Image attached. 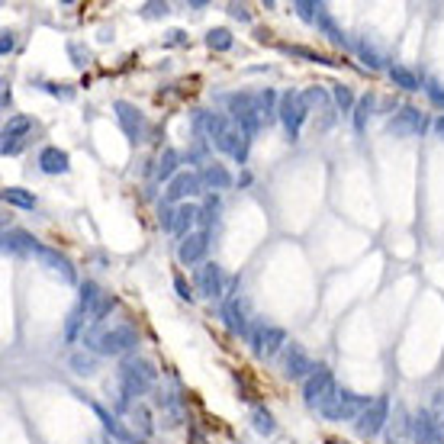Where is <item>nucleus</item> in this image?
<instances>
[{
  "instance_id": "1",
  "label": "nucleus",
  "mask_w": 444,
  "mask_h": 444,
  "mask_svg": "<svg viewBox=\"0 0 444 444\" xmlns=\"http://www.w3.org/2000/svg\"><path fill=\"white\" fill-rule=\"evenodd\" d=\"M84 345L91 348L94 354H104V357H119V354H129L132 348L139 345V328L132 326H94L91 332H84Z\"/></svg>"
},
{
  "instance_id": "2",
  "label": "nucleus",
  "mask_w": 444,
  "mask_h": 444,
  "mask_svg": "<svg viewBox=\"0 0 444 444\" xmlns=\"http://www.w3.org/2000/svg\"><path fill=\"white\" fill-rule=\"evenodd\" d=\"M155 380H158V370H155L145 357H139V354H132V357H126V361L119 364V393H123L126 403L145 396L148 389L155 387Z\"/></svg>"
},
{
  "instance_id": "3",
  "label": "nucleus",
  "mask_w": 444,
  "mask_h": 444,
  "mask_svg": "<svg viewBox=\"0 0 444 444\" xmlns=\"http://www.w3.org/2000/svg\"><path fill=\"white\" fill-rule=\"evenodd\" d=\"M367 406H370V396H361L345 387H335L319 412L328 422H351V418H361V412L367 409Z\"/></svg>"
},
{
  "instance_id": "4",
  "label": "nucleus",
  "mask_w": 444,
  "mask_h": 444,
  "mask_svg": "<svg viewBox=\"0 0 444 444\" xmlns=\"http://www.w3.org/2000/svg\"><path fill=\"white\" fill-rule=\"evenodd\" d=\"M306 116H309V104L303 100V94H299V91H284V94H280L277 119L284 123L287 139H290V142L299 139V129H303Z\"/></svg>"
},
{
  "instance_id": "5",
  "label": "nucleus",
  "mask_w": 444,
  "mask_h": 444,
  "mask_svg": "<svg viewBox=\"0 0 444 444\" xmlns=\"http://www.w3.org/2000/svg\"><path fill=\"white\" fill-rule=\"evenodd\" d=\"M229 113H232V123H235L245 135H257V132H261L264 116H261V106H257V94H232Z\"/></svg>"
},
{
  "instance_id": "6",
  "label": "nucleus",
  "mask_w": 444,
  "mask_h": 444,
  "mask_svg": "<svg viewBox=\"0 0 444 444\" xmlns=\"http://www.w3.org/2000/svg\"><path fill=\"white\" fill-rule=\"evenodd\" d=\"M248 341L257 357H274V354L280 351V345H287V328L267 326V319H257L255 326L248 328Z\"/></svg>"
},
{
  "instance_id": "7",
  "label": "nucleus",
  "mask_w": 444,
  "mask_h": 444,
  "mask_svg": "<svg viewBox=\"0 0 444 444\" xmlns=\"http://www.w3.org/2000/svg\"><path fill=\"white\" fill-rule=\"evenodd\" d=\"M338 387L332 377V370L328 367H316L313 374L303 380V403L309 406V409H322V403L328 399V393Z\"/></svg>"
},
{
  "instance_id": "8",
  "label": "nucleus",
  "mask_w": 444,
  "mask_h": 444,
  "mask_svg": "<svg viewBox=\"0 0 444 444\" xmlns=\"http://www.w3.org/2000/svg\"><path fill=\"white\" fill-rule=\"evenodd\" d=\"M389 409H393V406H389V396H377L374 403L361 412L357 425H354L357 435H361V438H377L389 425Z\"/></svg>"
},
{
  "instance_id": "9",
  "label": "nucleus",
  "mask_w": 444,
  "mask_h": 444,
  "mask_svg": "<svg viewBox=\"0 0 444 444\" xmlns=\"http://www.w3.org/2000/svg\"><path fill=\"white\" fill-rule=\"evenodd\" d=\"M196 280V293L203 299H219L226 293V277H222V267L216 261H203L194 274Z\"/></svg>"
},
{
  "instance_id": "10",
  "label": "nucleus",
  "mask_w": 444,
  "mask_h": 444,
  "mask_svg": "<svg viewBox=\"0 0 444 444\" xmlns=\"http://www.w3.org/2000/svg\"><path fill=\"white\" fill-rule=\"evenodd\" d=\"M33 255L42 261V267H49L52 274H58V277H62L65 284H74V280H77L71 257H65L58 248H49V245H35V251H33Z\"/></svg>"
},
{
  "instance_id": "11",
  "label": "nucleus",
  "mask_w": 444,
  "mask_h": 444,
  "mask_svg": "<svg viewBox=\"0 0 444 444\" xmlns=\"http://www.w3.org/2000/svg\"><path fill=\"white\" fill-rule=\"evenodd\" d=\"M412 441L416 444H444V431L428 409L412 412Z\"/></svg>"
},
{
  "instance_id": "12",
  "label": "nucleus",
  "mask_w": 444,
  "mask_h": 444,
  "mask_svg": "<svg viewBox=\"0 0 444 444\" xmlns=\"http://www.w3.org/2000/svg\"><path fill=\"white\" fill-rule=\"evenodd\" d=\"M206 251H209L206 232H190V235H184L181 245H177V261H181L184 267H196V264H203Z\"/></svg>"
},
{
  "instance_id": "13",
  "label": "nucleus",
  "mask_w": 444,
  "mask_h": 444,
  "mask_svg": "<svg viewBox=\"0 0 444 444\" xmlns=\"http://www.w3.org/2000/svg\"><path fill=\"white\" fill-rule=\"evenodd\" d=\"M425 116L416 110V106H406V110H399L393 119H389V132H393L396 139H412V135H422L425 132Z\"/></svg>"
},
{
  "instance_id": "14",
  "label": "nucleus",
  "mask_w": 444,
  "mask_h": 444,
  "mask_svg": "<svg viewBox=\"0 0 444 444\" xmlns=\"http://www.w3.org/2000/svg\"><path fill=\"white\" fill-rule=\"evenodd\" d=\"M200 190H203V177H200V174H196V171H181L171 184H167L165 203H167V206H171V203H181V200H187V196L200 194Z\"/></svg>"
},
{
  "instance_id": "15",
  "label": "nucleus",
  "mask_w": 444,
  "mask_h": 444,
  "mask_svg": "<svg viewBox=\"0 0 444 444\" xmlns=\"http://www.w3.org/2000/svg\"><path fill=\"white\" fill-rule=\"evenodd\" d=\"M316 370V364L309 361V354L303 351V345H287L284 351V374L290 380H306Z\"/></svg>"
},
{
  "instance_id": "16",
  "label": "nucleus",
  "mask_w": 444,
  "mask_h": 444,
  "mask_svg": "<svg viewBox=\"0 0 444 444\" xmlns=\"http://www.w3.org/2000/svg\"><path fill=\"white\" fill-rule=\"evenodd\" d=\"M113 110H116V119H119V126H123L126 135H129L132 142H139L142 126H145V116H142L139 106H132L129 100H116V104H113Z\"/></svg>"
},
{
  "instance_id": "17",
  "label": "nucleus",
  "mask_w": 444,
  "mask_h": 444,
  "mask_svg": "<svg viewBox=\"0 0 444 444\" xmlns=\"http://www.w3.org/2000/svg\"><path fill=\"white\" fill-rule=\"evenodd\" d=\"M222 322L229 328V335H248V319H245V299L242 296H229L222 303Z\"/></svg>"
},
{
  "instance_id": "18",
  "label": "nucleus",
  "mask_w": 444,
  "mask_h": 444,
  "mask_svg": "<svg viewBox=\"0 0 444 444\" xmlns=\"http://www.w3.org/2000/svg\"><path fill=\"white\" fill-rule=\"evenodd\" d=\"M91 409L97 412V418H100V422H104V428L110 431V435H113V441H116V444H142L139 438L132 435V431L126 428V425L119 422V418L113 416L110 409H106V406H100V403H91Z\"/></svg>"
},
{
  "instance_id": "19",
  "label": "nucleus",
  "mask_w": 444,
  "mask_h": 444,
  "mask_svg": "<svg viewBox=\"0 0 444 444\" xmlns=\"http://www.w3.org/2000/svg\"><path fill=\"white\" fill-rule=\"evenodd\" d=\"M387 444H416L412 441V412L396 409V418L387 425Z\"/></svg>"
},
{
  "instance_id": "20",
  "label": "nucleus",
  "mask_w": 444,
  "mask_h": 444,
  "mask_svg": "<svg viewBox=\"0 0 444 444\" xmlns=\"http://www.w3.org/2000/svg\"><path fill=\"white\" fill-rule=\"evenodd\" d=\"M29 129H33V119L29 116H10V123L4 126V155L20 152V139Z\"/></svg>"
},
{
  "instance_id": "21",
  "label": "nucleus",
  "mask_w": 444,
  "mask_h": 444,
  "mask_svg": "<svg viewBox=\"0 0 444 444\" xmlns=\"http://www.w3.org/2000/svg\"><path fill=\"white\" fill-rule=\"evenodd\" d=\"M39 171L42 174H68L71 171L68 152H62L58 145H45L39 152Z\"/></svg>"
},
{
  "instance_id": "22",
  "label": "nucleus",
  "mask_w": 444,
  "mask_h": 444,
  "mask_svg": "<svg viewBox=\"0 0 444 444\" xmlns=\"http://www.w3.org/2000/svg\"><path fill=\"white\" fill-rule=\"evenodd\" d=\"M200 219V206L194 203H181V206H174V222H171V235H190V226Z\"/></svg>"
},
{
  "instance_id": "23",
  "label": "nucleus",
  "mask_w": 444,
  "mask_h": 444,
  "mask_svg": "<svg viewBox=\"0 0 444 444\" xmlns=\"http://www.w3.org/2000/svg\"><path fill=\"white\" fill-rule=\"evenodd\" d=\"M200 177H203V187L206 190H229L232 187V174L222 165H206L200 171Z\"/></svg>"
},
{
  "instance_id": "24",
  "label": "nucleus",
  "mask_w": 444,
  "mask_h": 444,
  "mask_svg": "<svg viewBox=\"0 0 444 444\" xmlns=\"http://www.w3.org/2000/svg\"><path fill=\"white\" fill-rule=\"evenodd\" d=\"M177 165H181V155L174 152V148H165V155H161L158 158V167H155V177H158V181H167L171 184L174 177H177Z\"/></svg>"
},
{
  "instance_id": "25",
  "label": "nucleus",
  "mask_w": 444,
  "mask_h": 444,
  "mask_svg": "<svg viewBox=\"0 0 444 444\" xmlns=\"http://www.w3.org/2000/svg\"><path fill=\"white\" fill-rule=\"evenodd\" d=\"M0 196H4V203H10V206H16V209H35V194H33V190L4 187V190H0Z\"/></svg>"
},
{
  "instance_id": "26",
  "label": "nucleus",
  "mask_w": 444,
  "mask_h": 444,
  "mask_svg": "<svg viewBox=\"0 0 444 444\" xmlns=\"http://www.w3.org/2000/svg\"><path fill=\"white\" fill-rule=\"evenodd\" d=\"M389 81H393L396 87H403V91H409V94L422 91V81H418V77L412 74L409 68H403V65H393V68H389Z\"/></svg>"
},
{
  "instance_id": "27",
  "label": "nucleus",
  "mask_w": 444,
  "mask_h": 444,
  "mask_svg": "<svg viewBox=\"0 0 444 444\" xmlns=\"http://www.w3.org/2000/svg\"><path fill=\"white\" fill-rule=\"evenodd\" d=\"M203 42H206V49H213V52H229L232 45H235V35L226 26H216V29H209Z\"/></svg>"
},
{
  "instance_id": "28",
  "label": "nucleus",
  "mask_w": 444,
  "mask_h": 444,
  "mask_svg": "<svg viewBox=\"0 0 444 444\" xmlns=\"http://www.w3.org/2000/svg\"><path fill=\"white\" fill-rule=\"evenodd\" d=\"M116 303H119V299L113 296V293H104V296L97 299V306L87 313V322H91V326H104V319L113 313V309H116Z\"/></svg>"
},
{
  "instance_id": "29",
  "label": "nucleus",
  "mask_w": 444,
  "mask_h": 444,
  "mask_svg": "<svg viewBox=\"0 0 444 444\" xmlns=\"http://www.w3.org/2000/svg\"><path fill=\"white\" fill-rule=\"evenodd\" d=\"M316 23H319V29L326 33V39H328V42H335L338 49H345V45H348V39H345V33L338 29V23L332 20V13H328V10H322V13H319V20H316Z\"/></svg>"
},
{
  "instance_id": "30",
  "label": "nucleus",
  "mask_w": 444,
  "mask_h": 444,
  "mask_svg": "<svg viewBox=\"0 0 444 444\" xmlns=\"http://www.w3.org/2000/svg\"><path fill=\"white\" fill-rule=\"evenodd\" d=\"M251 425H255L257 435H274V431H277V422H274V416L264 409V406L251 409Z\"/></svg>"
},
{
  "instance_id": "31",
  "label": "nucleus",
  "mask_w": 444,
  "mask_h": 444,
  "mask_svg": "<svg viewBox=\"0 0 444 444\" xmlns=\"http://www.w3.org/2000/svg\"><path fill=\"white\" fill-rule=\"evenodd\" d=\"M84 322H87V319H84V309H81V306H74L71 316H68V322H65V341H68V345H74V341H77Z\"/></svg>"
},
{
  "instance_id": "32",
  "label": "nucleus",
  "mask_w": 444,
  "mask_h": 444,
  "mask_svg": "<svg viewBox=\"0 0 444 444\" xmlns=\"http://www.w3.org/2000/svg\"><path fill=\"white\" fill-rule=\"evenodd\" d=\"M280 49L287 52V55H296V58H306V62H316V65H338V62H332L328 55H319V52H313V49H306V45H280Z\"/></svg>"
},
{
  "instance_id": "33",
  "label": "nucleus",
  "mask_w": 444,
  "mask_h": 444,
  "mask_svg": "<svg viewBox=\"0 0 444 444\" xmlns=\"http://www.w3.org/2000/svg\"><path fill=\"white\" fill-rule=\"evenodd\" d=\"M104 296V293H100V287L94 284V280H84L81 284V299H77V306H81L84 313H91L94 306H97V299Z\"/></svg>"
},
{
  "instance_id": "34",
  "label": "nucleus",
  "mask_w": 444,
  "mask_h": 444,
  "mask_svg": "<svg viewBox=\"0 0 444 444\" xmlns=\"http://www.w3.org/2000/svg\"><path fill=\"white\" fill-rule=\"evenodd\" d=\"M370 110H374V97H370V94H364V97L357 100V106H354V129H357V132L367 129Z\"/></svg>"
},
{
  "instance_id": "35",
  "label": "nucleus",
  "mask_w": 444,
  "mask_h": 444,
  "mask_svg": "<svg viewBox=\"0 0 444 444\" xmlns=\"http://www.w3.org/2000/svg\"><path fill=\"white\" fill-rule=\"evenodd\" d=\"M216 213H219V196L209 194V196H206V203L200 206V219H196V222L203 226L200 232H206V235H209V226H213V216H216Z\"/></svg>"
},
{
  "instance_id": "36",
  "label": "nucleus",
  "mask_w": 444,
  "mask_h": 444,
  "mask_svg": "<svg viewBox=\"0 0 444 444\" xmlns=\"http://www.w3.org/2000/svg\"><path fill=\"white\" fill-rule=\"evenodd\" d=\"M332 97H335V104H338V110H345V113H351L354 106H357L351 87H345V84H332Z\"/></svg>"
},
{
  "instance_id": "37",
  "label": "nucleus",
  "mask_w": 444,
  "mask_h": 444,
  "mask_svg": "<svg viewBox=\"0 0 444 444\" xmlns=\"http://www.w3.org/2000/svg\"><path fill=\"white\" fill-rule=\"evenodd\" d=\"M293 10L299 13V20L316 23V20H319V13H322L326 7H322V4H313V0H296V4H293Z\"/></svg>"
},
{
  "instance_id": "38",
  "label": "nucleus",
  "mask_w": 444,
  "mask_h": 444,
  "mask_svg": "<svg viewBox=\"0 0 444 444\" xmlns=\"http://www.w3.org/2000/svg\"><path fill=\"white\" fill-rule=\"evenodd\" d=\"M68 364H71V370H74L77 377H91L94 370H97V361H94L91 354H74Z\"/></svg>"
},
{
  "instance_id": "39",
  "label": "nucleus",
  "mask_w": 444,
  "mask_h": 444,
  "mask_svg": "<svg viewBox=\"0 0 444 444\" xmlns=\"http://www.w3.org/2000/svg\"><path fill=\"white\" fill-rule=\"evenodd\" d=\"M274 104H280V100H277V94H274L271 87H267V91H261V94H257V106H261V116H264V119L277 116V106H274Z\"/></svg>"
},
{
  "instance_id": "40",
  "label": "nucleus",
  "mask_w": 444,
  "mask_h": 444,
  "mask_svg": "<svg viewBox=\"0 0 444 444\" xmlns=\"http://www.w3.org/2000/svg\"><path fill=\"white\" fill-rule=\"evenodd\" d=\"M354 52H357V55H361V62L367 65V68H374V71H380V68H383V58L377 55L374 49H370L367 42H357V45H354Z\"/></svg>"
},
{
  "instance_id": "41",
  "label": "nucleus",
  "mask_w": 444,
  "mask_h": 444,
  "mask_svg": "<svg viewBox=\"0 0 444 444\" xmlns=\"http://www.w3.org/2000/svg\"><path fill=\"white\" fill-rule=\"evenodd\" d=\"M425 94H428L431 104L444 110V87H441V84H438V81H425Z\"/></svg>"
},
{
  "instance_id": "42",
  "label": "nucleus",
  "mask_w": 444,
  "mask_h": 444,
  "mask_svg": "<svg viewBox=\"0 0 444 444\" xmlns=\"http://www.w3.org/2000/svg\"><path fill=\"white\" fill-rule=\"evenodd\" d=\"M303 100H306L309 106H316V104L326 106V104H328V94L322 91V87H309V91H303Z\"/></svg>"
},
{
  "instance_id": "43",
  "label": "nucleus",
  "mask_w": 444,
  "mask_h": 444,
  "mask_svg": "<svg viewBox=\"0 0 444 444\" xmlns=\"http://www.w3.org/2000/svg\"><path fill=\"white\" fill-rule=\"evenodd\" d=\"M174 290H177V296H181L184 303H190V299H194V290H190V284H187V277H184V274H174Z\"/></svg>"
},
{
  "instance_id": "44",
  "label": "nucleus",
  "mask_w": 444,
  "mask_h": 444,
  "mask_svg": "<svg viewBox=\"0 0 444 444\" xmlns=\"http://www.w3.org/2000/svg\"><path fill=\"white\" fill-rule=\"evenodd\" d=\"M132 418H135V428H142V435H152V422H148V409H145V406L132 409Z\"/></svg>"
},
{
  "instance_id": "45",
  "label": "nucleus",
  "mask_w": 444,
  "mask_h": 444,
  "mask_svg": "<svg viewBox=\"0 0 444 444\" xmlns=\"http://www.w3.org/2000/svg\"><path fill=\"white\" fill-rule=\"evenodd\" d=\"M68 52H71V58H74V68H84V65H87V49H84L81 42H68Z\"/></svg>"
},
{
  "instance_id": "46",
  "label": "nucleus",
  "mask_w": 444,
  "mask_h": 444,
  "mask_svg": "<svg viewBox=\"0 0 444 444\" xmlns=\"http://www.w3.org/2000/svg\"><path fill=\"white\" fill-rule=\"evenodd\" d=\"M226 10H229V16H232V20H242V23H248V20H251L248 7H242V4H229Z\"/></svg>"
},
{
  "instance_id": "47",
  "label": "nucleus",
  "mask_w": 444,
  "mask_h": 444,
  "mask_svg": "<svg viewBox=\"0 0 444 444\" xmlns=\"http://www.w3.org/2000/svg\"><path fill=\"white\" fill-rule=\"evenodd\" d=\"M45 91L49 94H55V97H62V100H74V91H71V87H58V84H45Z\"/></svg>"
},
{
  "instance_id": "48",
  "label": "nucleus",
  "mask_w": 444,
  "mask_h": 444,
  "mask_svg": "<svg viewBox=\"0 0 444 444\" xmlns=\"http://www.w3.org/2000/svg\"><path fill=\"white\" fill-rule=\"evenodd\" d=\"M142 13H145V16H165L167 13V4H145V7H142Z\"/></svg>"
},
{
  "instance_id": "49",
  "label": "nucleus",
  "mask_w": 444,
  "mask_h": 444,
  "mask_svg": "<svg viewBox=\"0 0 444 444\" xmlns=\"http://www.w3.org/2000/svg\"><path fill=\"white\" fill-rule=\"evenodd\" d=\"M184 39H187V33H184V29H171V33L165 35V45H181Z\"/></svg>"
},
{
  "instance_id": "50",
  "label": "nucleus",
  "mask_w": 444,
  "mask_h": 444,
  "mask_svg": "<svg viewBox=\"0 0 444 444\" xmlns=\"http://www.w3.org/2000/svg\"><path fill=\"white\" fill-rule=\"evenodd\" d=\"M13 45H16V42H13V33L7 29V33H4V39H0V55H10V52H13Z\"/></svg>"
},
{
  "instance_id": "51",
  "label": "nucleus",
  "mask_w": 444,
  "mask_h": 444,
  "mask_svg": "<svg viewBox=\"0 0 444 444\" xmlns=\"http://www.w3.org/2000/svg\"><path fill=\"white\" fill-rule=\"evenodd\" d=\"M435 132H438V135H441V139H444V116H438V119H435Z\"/></svg>"
}]
</instances>
